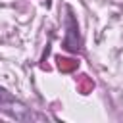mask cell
<instances>
[{
	"instance_id": "2",
	"label": "cell",
	"mask_w": 123,
	"mask_h": 123,
	"mask_svg": "<svg viewBox=\"0 0 123 123\" xmlns=\"http://www.w3.org/2000/svg\"><path fill=\"white\" fill-rule=\"evenodd\" d=\"M6 104H17L15 96H12L4 86H0V106H6Z\"/></svg>"
},
{
	"instance_id": "1",
	"label": "cell",
	"mask_w": 123,
	"mask_h": 123,
	"mask_svg": "<svg viewBox=\"0 0 123 123\" xmlns=\"http://www.w3.org/2000/svg\"><path fill=\"white\" fill-rule=\"evenodd\" d=\"M65 23H67V33H65V38H63V48H65V50H69V52H79V50H81L79 25H77V21H75V17H73L71 10H69V13H67Z\"/></svg>"
}]
</instances>
